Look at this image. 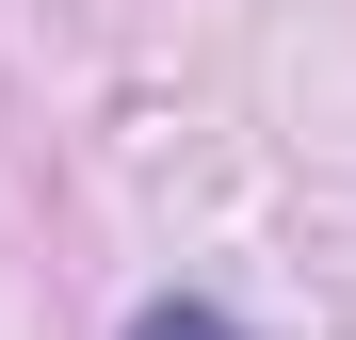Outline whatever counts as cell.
<instances>
[{
  "instance_id": "obj_1",
  "label": "cell",
  "mask_w": 356,
  "mask_h": 340,
  "mask_svg": "<svg viewBox=\"0 0 356 340\" xmlns=\"http://www.w3.org/2000/svg\"><path fill=\"white\" fill-rule=\"evenodd\" d=\"M130 340H243V324H227V308H146Z\"/></svg>"
}]
</instances>
